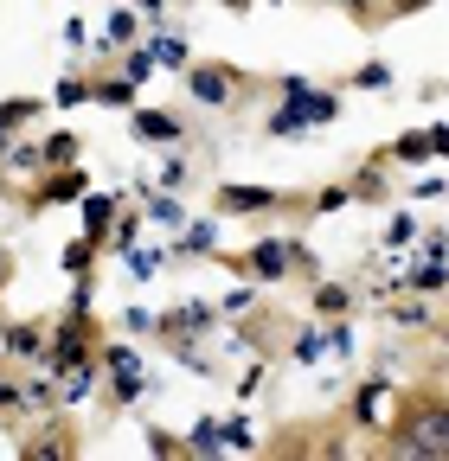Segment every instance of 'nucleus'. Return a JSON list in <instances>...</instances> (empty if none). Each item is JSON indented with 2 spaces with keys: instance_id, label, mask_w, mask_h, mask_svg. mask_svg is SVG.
I'll list each match as a JSON object with an SVG mask.
<instances>
[{
  "instance_id": "f257e3e1",
  "label": "nucleus",
  "mask_w": 449,
  "mask_h": 461,
  "mask_svg": "<svg viewBox=\"0 0 449 461\" xmlns=\"http://www.w3.org/2000/svg\"><path fill=\"white\" fill-rule=\"evenodd\" d=\"M283 96H289V103H283V109H276L270 122H263L270 135H296V129H327L334 115H341V96H334V90H308L302 77H289V84H283Z\"/></svg>"
},
{
  "instance_id": "f03ea898",
  "label": "nucleus",
  "mask_w": 449,
  "mask_h": 461,
  "mask_svg": "<svg viewBox=\"0 0 449 461\" xmlns=\"http://www.w3.org/2000/svg\"><path fill=\"white\" fill-rule=\"evenodd\" d=\"M187 90H193L206 109H224V103L244 90V77H238V71H224V65H193V71H187Z\"/></svg>"
},
{
  "instance_id": "7ed1b4c3",
  "label": "nucleus",
  "mask_w": 449,
  "mask_h": 461,
  "mask_svg": "<svg viewBox=\"0 0 449 461\" xmlns=\"http://www.w3.org/2000/svg\"><path fill=\"white\" fill-rule=\"evenodd\" d=\"M238 269L257 276V282H283L296 263H289V244H251V250L238 257Z\"/></svg>"
},
{
  "instance_id": "20e7f679",
  "label": "nucleus",
  "mask_w": 449,
  "mask_h": 461,
  "mask_svg": "<svg viewBox=\"0 0 449 461\" xmlns=\"http://www.w3.org/2000/svg\"><path fill=\"white\" fill-rule=\"evenodd\" d=\"M218 314H224V308H212V302H187V308H174V314H160V333H167V339H187V333H206Z\"/></svg>"
},
{
  "instance_id": "39448f33",
  "label": "nucleus",
  "mask_w": 449,
  "mask_h": 461,
  "mask_svg": "<svg viewBox=\"0 0 449 461\" xmlns=\"http://www.w3.org/2000/svg\"><path fill=\"white\" fill-rule=\"evenodd\" d=\"M109 372H116V403H135L142 397V359H135V346H109Z\"/></svg>"
},
{
  "instance_id": "423d86ee",
  "label": "nucleus",
  "mask_w": 449,
  "mask_h": 461,
  "mask_svg": "<svg viewBox=\"0 0 449 461\" xmlns=\"http://www.w3.org/2000/svg\"><path fill=\"white\" fill-rule=\"evenodd\" d=\"M283 193H270V186H218V205L224 212H238V218H251V212H270Z\"/></svg>"
},
{
  "instance_id": "0eeeda50",
  "label": "nucleus",
  "mask_w": 449,
  "mask_h": 461,
  "mask_svg": "<svg viewBox=\"0 0 449 461\" xmlns=\"http://www.w3.org/2000/svg\"><path fill=\"white\" fill-rule=\"evenodd\" d=\"M78 193H84V173H78V167H65V173H51V180L32 193V205H51V199H78Z\"/></svg>"
},
{
  "instance_id": "6e6552de",
  "label": "nucleus",
  "mask_w": 449,
  "mask_h": 461,
  "mask_svg": "<svg viewBox=\"0 0 449 461\" xmlns=\"http://www.w3.org/2000/svg\"><path fill=\"white\" fill-rule=\"evenodd\" d=\"M135 135L142 141H180V122L174 115H154V109H135Z\"/></svg>"
},
{
  "instance_id": "1a4fd4ad",
  "label": "nucleus",
  "mask_w": 449,
  "mask_h": 461,
  "mask_svg": "<svg viewBox=\"0 0 449 461\" xmlns=\"http://www.w3.org/2000/svg\"><path fill=\"white\" fill-rule=\"evenodd\" d=\"M148 51H154V65H160V71H187V45H180L174 32H154Z\"/></svg>"
},
{
  "instance_id": "9d476101",
  "label": "nucleus",
  "mask_w": 449,
  "mask_h": 461,
  "mask_svg": "<svg viewBox=\"0 0 449 461\" xmlns=\"http://www.w3.org/2000/svg\"><path fill=\"white\" fill-rule=\"evenodd\" d=\"M32 115H39V103H32V96H7V103H0V141H7L20 122H32Z\"/></svg>"
},
{
  "instance_id": "9b49d317",
  "label": "nucleus",
  "mask_w": 449,
  "mask_h": 461,
  "mask_svg": "<svg viewBox=\"0 0 449 461\" xmlns=\"http://www.w3.org/2000/svg\"><path fill=\"white\" fill-rule=\"evenodd\" d=\"M0 167H7V173H39V167H51V160H45V148L20 141V148H7V154H0Z\"/></svg>"
},
{
  "instance_id": "f8f14e48",
  "label": "nucleus",
  "mask_w": 449,
  "mask_h": 461,
  "mask_svg": "<svg viewBox=\"0 0 449 461\" xmlns=\"http://www.w3.org/2000/svg\"><path fill=\"white\" fill-rule=\"evenodd\" d=\"M411 288H417V295H430V288H443L449 282V263L443 257H430V263H411V276H405Z\"/></svg>"
},
{
  "instance_id": "ddd939ff",
  "label": "nucleus",
  "mask_w": 449,
  "mask_h": 461,
  "mask_svg": "<svg viewBox=\"0 0 449 461\" xmlns=\"http://www.w3.org/2000/svg\"><path fill=\"white\" fill-rule=\"evenodd\" d=\"M218 448H224V423H212V417H206V423H193L187 455H218Z\"/></svg>"
},
{
  "instance_id": "4468645a",
  "label": "nucleus",
  "mask_w": 449,
  "mask_h": 461,
  "mask_svg": "<svg viewBox=\"0 0 449 461\" xmlns=\"http://www.w3.org/2000/svg\"><path fill=\"white\" fill-rule=\"evenodd\" d=\"M148 218H154L160 230H187V205H180V199H160V193H154V199H148Z\"/></svg>"
},
{
  "instance_id": "2eb2a0df",
  "label": "nucleus",
  "mask_w": 449,
  "mask_h": 461,
  "mask_svg": "<svg viewBox=\"0 0 449 461\" xmlns=\"http://www.w3.org/2000/svg\"><path fill=\"white\" fill-rule=\"evenodd\" d=\"M135 26H142V14H109V26H103V51H109V45H135Z\"/></svg>"
},
{
  "instance_id": "dca6fc26",
  "label": "nucleus",
  "mask_w": 449,
  "mask_h": 461,
  "mask_svg": "<svg viewBox=\"0 0 449 461\" xmlns=\"http://www.w3.org/2000/svg\"><path fill=\"white\" fill-rule=\"evenodd\" d=\"M334 353V333H302L296 339V366H315V359H327Z\"/></svg>"
},
{
  "instance_id": "f3484780",
  "label": "nucleus",
  "mask_w": 449,
  "mask_h": 461,
  "mask_svg": "<svg viewBox=\"0 0 449 461\" xmlns=\"http://www.w3.org/2000/svg\"><path fill=\"white\" fill-rule=\"evenodd\" d=\"M148 71H154V51H148V39H142V45H129V51H123V77H129V84H142Z\"/></svg>"
},
{
  "instance_id": "a211bd4d",
  "label": "nucleus",
  "mask_w": 449,
  "mask_h": 461,
  "mask_svg": "<svg viewBox=\"0 0 449 461\" xmlns=\"http://www.w3.org/2000/svg\"><path fill=\"white\" fill-rule=\"evenodd\" d=\"M109 212H116V199H84V238H103Z\"/></svg>"
},
{
  "instance_id": "6ab92c4d",
  "label": "nucleus",
  "mask_w": 449,
  "mask_h": 461,
  "mask_svg": "<svg viewBox=\"0 0 449 461\" xmlns=\"http://www.w3.org/2000/svg\"><path fill=\"white\" fill-rule=\"evenodd\" d=\"M347 302H353V295H347L341 282H321V288H315V314H347Z\"/></svg>"
},
{
  "instance_id": "aec40b11",
  "label": "nucleus",
  "mask_w": 449,
  "mask_h": 461,
  "mask_svg": "<svg viewBox=\"0 0 449 461\" xmlns=\"http://www.w3.org/2000/svg\"><path fill=\"white\" fill-rule=\"evenodd\" d=\"M96 96H103V103H116V109H135V84H129V77H103Z\"/></svg>"
},
{
  "instance_id": "412c9836",
  "label": "nucleus",
  "mask_w": 449,
  "mask_h": 461,
  "mask_svg": "<svg viewBox=\"0 0 449 461\" xmlns=\"http://www.w3.org/2000/svg\"><path fill=\"white\" fill-rule=\"evenodd\" d=\"M391 327H405V333L417 327V333H424V327H430V308H424V302H399V308H391Z\"/></svg>"
},
{
  "instance_id": "4be33fe9",
  "label": "nucleus",
  "mask_w": 449,
  "mask_h": 461,
  "mask_svg": "<svg viewBox=\"0 0 449 461\" xmlns=\"http://www.w3.org/2000/svg\"><path fill=\"white\" fill-rule=\"evenodd\" d=\"M90 378H96V372H90V359H84V366H71V372H65V384H59V397H65V403H78V397L90 391Z\"/></svg>"
},
{
  "instance_id": "5701e85b",
  "label": "nucleus",
  "mask_w": 449,
  "mask_h": 461,
  "mask_svg": "<svg viewBox=\"0 0 449 461\" xmlns=\"http://www.w3.org/2000/svg\"><path fill=\"white\" fill-rule=\"evenodd\" d=\"M180 250H218V224H187L180 230Z\"/></svg>"
},
{
  "instance_id": "b1692460",
  "label": "nucleus",
  "mask_w": 449,
  "mask_h": 461,
  "mask_svg": "<svg viewBox=\"0 0 449 461\" xmlns=\"http://www.w3.org/2000/svg\"><path fill=\"white\" fill-rule=\"evenodd\" d=\"M7 353L32 359V353H39V327H7Z\"/></svg>"
},
{
  "instance_id": "393cba45",
  "label": "nucleus",
  "mask_w": 449,
  "mask_h": 461,
  "mask_svg": "<svg viewBox=\"0 0 449 461\" xmlns=\"http://www.w3.org/2000/svg\"><path fill=\"white\" fill-rule=\"evenodd\" d=\"M71 154H78V135H51L45 141V160L51 167H71Z\"/></svg>"
},
{
  "instance_id": "a878e982",
  "label": "nucleus",
  "mask_w": 449,
  "mask_h": 461,
  "mask_svg": "<svg viewBox=\"0 0 449 461\" xmlns=\"http://www.w3.org/2000/svg\"><path fill=\"white\" fill-rule=\"evenodd\" d=\"M391 154H399V160H430L436 148H430V135H405V141L391 148Z\"/></svg>"
},
{
  "instance_id": "bb28decb",
  "label": "nucleus",
  "mask_w": 449,
  "mask_h": 461,
  "mask_svg": "<svg viewBox=\"0 0 449 461\" xmlns=\"http://www.w3.org/2000/svg\"><path fill=\"white\" fill-rule=\"evenodd\" d=\"M84 96H96V90H90L84 77H59V103H65V109H78Z\"/></svg>"
},
{
  "instance_id": "cd10ccee",
  "label": "nucleus",
  "mask_w": 449,
  "mask_h": 461,
  "mask_svg": "<svg viewBox=\"0 0 449 461\" xmlns=\"http://www.w3.org/2000/svg\"><path fill=\"white\" fill-rule=\"evenodd\" d=\"M347 199H353L347 186H321L315 193V212H347Z\"/></svg>"
},
{
  "instance_id": "c85d7f7f",
  "label": "nucleus",
  "mask_w": 449,
  "mask_h": 461,
  "mask_svg": "<svg viewBox=\"0 0 449 461\" xmlns=\"http://www.w3.org/2000/svg\"><path fill=\"white\" fill-rule=\"evenodd\" d=\"M353 84H360V90H385V84H391V71H385V65H360V71H353Z\"/></svg>"
},
{
  "instance_id": "c756f323",
  "label": "nucleus",
  "mask_w": 449,
  "mask_h": 461,
  "mask_svg": "<svg viewBox=\"0 0 449 461\" xmlns=\"http://www.w3.org/2000/svg\"><path fill=\"white\" fill-rule=\"evenodd\" d=\"M90 244H96V238H78V244L65 250V269H71V276H84V269H90Z\"/></svg>"
},
{
  "instance_id": "7c9ffc66",
  "label": "nucleus",
  "mask_w": 449,
  "mask_h": 461,
  "mask_svg": "<svg viewBox=\"0 0 449 461\" xmlns=\"http://www.w3.org/2000/svg\"><path fill=\"white\" fill-rule=\"evenodd\" d=\"M135 14H142V26L160 32V26H167V0H135Z\"/></svg>"
},
{
  "instance_id": "2f4dec72",
  "label": "nucleus",
  "mask_w": 449,
  "mask_h": 461,
  "mask_svg": "<svg viewBox=\"0 0 449 461\" xmlns=\"http://www.w3.org/2000/svg\"><path fill=\"white\" fill-rule=\"evenodd\" d=\"M224 442H232V448H251V423L232 417V423H224Z\"/></svg>"
},
{
  "instance_id": "473e14b6",
  "label": "nucleus",
  "mask_w": 449,
  "mask_h": 461,
  "mask_svg": "<svg viewBox=\"0 0 449 461\" xmlns=\"http://www.w3.org/2000/svg\"><path fill=\"white\" fill-rule=\"evenodd\" d=\"M129 269H135V276H142V282H148V276H154V269H160V257H154V250H135V257H129Z\"/></svg>"
},
{
  "instance_id": "72a5a7b5",
  "label": "nucleus",
  "mask_w": 449,
  "mask_h": 461,
  "mask_svg": "<svg viewBox=\"0 0 449 461\" xmlns=\"http://www.w3.org/2000/svg\"><path fill=\"white\" fill-rule=\"evenodd\" d=\"M123 321H129V333H154V327H160V321H154V314H148V308H129V314H123Z\"/></svg>"
},
{
  "instance_id": "f704fd0d",
  "label": "nucleus",
  "mask_w": 449,
  "mask_h": 461,
  "mask_svg": "<svg viewBox=\"0 0 449 461\" xmlns=\"http://www.w3.org/2000/svg\"><path fill=\"white\" fill-rule=\"evenodd\" d=\"M218 308H224V314H244V308H251V288H232V295H224Z\"/></svg>"
},
{
  "instance_id": "c9c22d12",
  "label": "nucleus",
  "mask_w": 449,
  "mask_h": 461,
  "mask_svg": "<svg viewBox=\"0 0 449 461\" xmlns=\"http://www.w3.org/2000/svg\"><path fill=\"white\" fill-rule=\"evenodd\" d=\"M0 403H7V411H14V403H26V391H20L14 378H0Z\"/></svg>"
},
{
  "instance_id": "e433bc0d",
  "label": "nucleus",
  "mask_w": 449,
  "mask_h": 461,
  "mask_svg": "<svg viewBox=\"0 0 449 461\" xmlns=\"http://www.w3.org/2000/svg\"><path fill=\"white\" fill-rule=\"evenodd\" d=\"M430 148H436V154H449V129H430Z\"/></svg>"
},
{
  "instance_id": "4c0bfd02",
  "label": "nucleus",
  "mask_w": 449,
  "mask_h": 461,
  "mask_svg": "<svg viewBox=\"0 0 449 461\" xmlns=\"http://www.w3.org/2000/svg\"><path fill=\"white\" fill-rule=\"evenodd\" d=\"M7 276H14V257H7V250H0V282H7Z\"/></svg>"
},
{
  "instance_id": "58836bf2",
  "label": "nucleus",
  "mask_w": 449,
  "mask_h": 461,
  "mask_svg": "<svg viewBox=\"0 0 449 461\" xmlns=\"http://www.w3.org/2000/svg\"><path fill=\"white\" fill-rule=\"evenodd\" d=\"M341 7H347V14H366V7H372V0H341Z\"/></svg>"
}]
</instances>
